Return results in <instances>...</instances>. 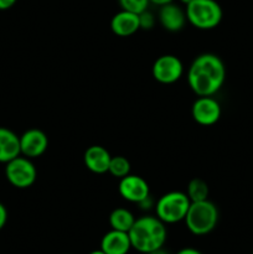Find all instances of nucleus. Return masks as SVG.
I'll return each mask as SVG.
<instances>
[{
	"instance_id": "f257e3e1",
	"label": "nucleus",
	"mask_w": 253,
	"mask_h": 254,
	"mask_svg": "<svg viewBox=\"0 0 253 254\" xmlns=\"http://www.w3.org/2000/svg\"><path fill=\"white\" fill-rule=\"evenodd\" d=\"M225 79V64L213 54L200 55L189 67V87L197 97H212L220 91Z\"/></svg>"
},
{
	"instance_id": "f03ea898",
	"label": "nucleus",
	"mask_w": 253,
	"mask_h": 254,
	"mask_svg": "<svg viewBox=\"0 0 253 254\" xmlns=\"http://www.w3.org/2000/svg\"><path fill=\"white\" fill-rule=\"evenodd\" d=\"M131 248L143 254L163 248L168 238L165 223L156 216H143L136 218L128 232Z\"/></svg>"
},
{
	"instance_id": "7ed1b4c3",
	"label": "nucleus",
	"mask_w": 253,
	"mask_h": 254,
	"mask_svg": "<svg viewBox=\"0 0 253 254\" xmlns=\"http://www.w3.org/2000/svg\"><path fill=\"white\" fill-rule=\"evenodd\" d=\"M188 230L195 236L208 235L215 230L218 222V210L212 201L203 200L191 202L185 216Z\"/></svg>"
},
{
	"instance_id": "20e7f679",
	"label": "nucleus",
	"mask_w": 253,
	"mask_h": 254,
	"mask_svg": "<svg viewBox=\"0 0 253 254\" xmlns=\"http://www.w3.org/2000/svg\"><path fill=\"white\" fill-rule=\"evenodd\" d=\"M186 20L198 30H212L220 25L223 12L216 0H193L186 5Z\"/></svg>"
},
{
	"instance_id": "39448f33",
	"label": "nucleus",
	"mask_w": 253,
	"mask_h": 254,
	"mask_svg": "<svg viewBox=\"0 0 253 254\" xmlns=\"http://www.w3.org/2000/svg\"><path fill=\"white\" fill-rule=\"evenodd\" d=\"M191 201L186 192L170 191L161 196L155 205L156 217L165 225H173L185 220Z\"/></svg>"
},
{
	"instance_id": "423d86ee",
	"label": "nucleus",
	"mask_w": 253,
	"mask_h": 254,
	"mask_svg": "<svg viewBox=\"0 0 253 254\" xmlns=\"http://www.w3.org/2000/svg\"><path fill=\"white\" fill-rule=\"evenodd\" d=\"M5 176L7 181L16 189H27L35 184L37 170L31 159L19 155L5 166Z\"/></svg>"
},
{
	"instance_id": "0eeeda50",
	"label": "nucleus",
	"mask_w": 253,
	"mask_h": 254,
	"mask_svg": "<svg viewBox=\"0 0 253 254\" xmlns=\"http://www.w3.org/2000/svg\"><path fill=\"white\" fill-rule=\"evenodd\" d=\"M151 73L155 81L163 84L178 82L184 73V64L175 55H163L158 57L151 67Z\"/></svg>"
},
{
	"instance_id": "6e6552de",
	"label": "nucleus",
	"mask_w": 253,
	"mask_h": 254,
	"mask_svg": "<svg viewBox=\"0 0 253 254\" xmlns=\"http://www.w3.org/2000/svg\"><path fill=\"white\" fill-rule=\"evenodd\" d=\"M118 191L119 195L126 201L139 205L150 197V188L145 179L131 174L121 179Z\"/></svg>"
},
{
	"instance_id": "1a4fd4ad",
	"label": "nucleus",
	"mask_w": 253,
	"mask_h": 254,
	"mask_svg": "<svg viewBox=\"0 0 253 254\" xmlns=\"http://www.w3.org/2000/svg\"><path fill=\"white\" fill-rule=\"evenodd\" d=\"M221 106L213 97H198L191 107L193 121L202 127H210L221 118Z\"/></svg>"
},
{
	"instance_id": "9d476101",
	"label": "nucleus",
	"mask_w": 253,
	"mask_h": 254,
	"mask_svg": "<svg viewBox=\"0 0 253 254\" xmlns=\"http://www.w3.org/2000/svg\"><path fill=\"white\" fill-rule=\"evenodd\" d=\"M49 148V138L40 129H29L20 136V153L29 159H35L45 154Z\"/></svg>"
},
{
	"instance_id": "9b49d317",
	"label": "nucleus",
	"mask_w": 253,
	"mask_h": 254,
	"mask_svg": "<svg viewBox=\"0 0 253 254\" xmlns=\"http://www.w3.org/2000/svg\"><path fill=\"white\" fill-rule=\"evenodd\" d=\"M158 19L161 26L170 32H178L183 30L185 22L188 21L185 11L174 2H169L160 6Z\"/></svg>"
},
{
	"instance_id": "f8f14e48",
	"label": "nucleus",
	"mask_w": 253,
	"mask_h": 254,
	"mask_svg": "<svg viewBox=\"0 0 253 254\" xmlns=\"http://www.w3.org/2000/svg\"><path fill=\"white\" fill-rule=\"evenodd\" d=\"M111 159L112 155L104 146L92 145L84 151L83 163L91 173L102 175L108 173Z\"/></svg>"
},
{
	"instance_id": "ddd939ff",
	"label": "nucleus",
	"mask_w": 253,
	"mask_h": 254,
	"mask_svg": "<svg viewBox=\"0 0 253 254\" xmlns=\"http://www.w3.org/2000/svg\"><path fill=\"white\" fill-rule=\"evenodd\" d=\"M111 30L114 35L121 37H128L140 30L139 15L134 12L121 10L111 20Z\"/></svg>"
},
{
	"instance_id": "4468645a",
	"label": "nucleus",
	"mask_w": 253,
	"mask_h": 254,
	"mask_svg": "<svg viewBox=\"0 0 253 254\" xmlns=\"http://www.w3.org/2000/svg\"><path fill=\"white\" fill-rule=\"evenodd\" d=\"M101 250L106 254H128L131 250L128 232L111 230L101 241Z\"/></svg>"
},
{
	"instance_id": "2eb2a0df",
	"label": "nucleus",
	"mask_w": 253,
	"mask_h": 254,
	"mask_svg": "<svg viewBox=\"0 0 253 254\" xmlns=\"http://www.w3.org/2000/svg\"><path fill=\"white\" fill-rule=\"evenodd\" d=\"M19 155H21L20 136L10 129L0 127V163L6 164Z\"/></svg>"
},
{
	"instance_id": "dca6fc26",
	"label": "nucleus",
	"mask_w": 253,
	"mask_h": 254,
	"mask_svg": "<svg viewBox=\"0 0 253 254\" xmlns=\"http://www.w3.org/2000/svg\"><path fill=\"white\" fill-rule=\"evenodd\" d=\"M136 218L134 217L133 213L123 207L116 208L109 215V225L112 230L122 231V232H129Z\"/></svg>"
},
{
	"instance_id": "f3484780",
	"label": "nucleus",
	"mask_w": 253,
	"mask_h": 254,
	"mask_svg": "<svg viewBox=\"0 0 253 254\" xmlns=\"http://www.w3.org/2000/svg\"><path fill=\"white\" fill-rule=\"evenodd\" d=\"M208 185L202 179H192L188 185L186 195L189 196L191 202H197L208 198Z\"/></svg>"
},
{
	"instance_id": "a211bd4d",
	"label": "nucleus",
	"mask_w": 253,
	"mask_h": 254,
	"mask_svg": "<svg viewBox=\"0 0 253 254\" xmlns=\"http://www.w3.org/2000/svg\"><path fill=\"white\" fill-rule=\"evenodd\" d=\"M108 173L117 179H123L124 176L130 174V163L124 156H112L111 164H109Z\"/></svg>"
},
{
	"instance_id": "6ab92c4d",
	"label": "nucleus",
	"mask_w": 253,
	"mask_h": 254,
	"mask_svg": "<svg viewBox=\"0 0 253 254\" xmlns=\"http://www.w3.org/2000/svg\"><path fill=\"white\" fill-rule=\"evenodd\" d=\"M119 5H121L122 10H126V11L134 12V14H140V12L148 10L149 0H118Z\"/></svg>"
},
{
	"instance_id": "aec40b11",
	"label": "nucleus",
	"mask_w": 253,
	"mask_h": 254,
	"mask_svg": "<svg viewBox=\"0 0 253 254\" xmlns=\"http://www.w3.org/2000/svg\"><path fill=\"white\" fill-rule=\"evenodd\" d=\"M139 25H140V29L143 30L153 29L154 25H155V16L153 15V12L148 11V10L140 12L139 14Z\"/></svg>"
},
{
	"instance_id": "412c9836",
	"label": "nucleus",
	"mask_w": 253,
	"mask_h": 254,
	"mask_svg": "<svg viewBox=\"0 0 253 254\" xmlns=\"http://www.w3.org/2000/svg\"><path fill=\"white\" fill-rule=\"evenodd\" d=\"M7 221V210L1 202H0V231L4 228V226L6 225Z\"/></svg>"
},
{
	"instance_id": "4be33fe9",
	"label": "nucleus",
	"mask_w": 253,
	"mask_h": 254,
	"mask_svg": "<svg viewBox=\"0 0 253 254\" xmlns=\"http://www.w3.org/2000/svg\"><path fill=\"white\" fill-rule=\"evenodd\" d=\"M17 0H0V10H7L16 4Z\"/></svg>"
},
{
	"instance_id": "5701e85b",
	"label": "nucleus",
	"mask_w": 253,
	"mask_h": 254,
	"mask_svg": "<svg viewBox=\"0 0 253 254\" xmlns=\"http://www.w3.org/2000/svg\"><path fill=\"white\" fill-rule=\"evenodd\" d=\"M176 254H202L200 251L195 250V248H183V250L179 251Z\"/></svg>"
},
{
	"instance_id": "b1692460",
	"label": "nucleus",
	"mask_w": 253,
	"mask_h": 254,
	"mask_svg": "<svg viewBox=\"0 0 253 254\" xmlns=\"http://www.w3.org/2000/svg\"><path fill=\"white\" fill-rule=\"evenodd\" d=\"M150 2H153V4L158 5V6H163V5L165 4H169V2H173V0H149Z\"/></svg>"
},
{
	"instance_id": "393cba45",
	"label": "nucleus",
	"mask_w": 253,
	"mask_h": 254,
	"mask_svg": "<svg viewBox=\"0 0 253 254\" xmlns=\"http://www.w3.org/2000/svg\"><path fill=\"white\" fill-rule=\"evenodd\" d=\"M148 254H168V253H166L165 251H164V248H159V250L153 251V252H150V253H148Z\"/></svg>"
},
{
	"instance_id": "a878e982",
	"label": "nucleus",
	"mask_w": 253,
	"mask_h": 254,
	"mask_svg": "<svg viewBox=\"0 0 253 254\" xmlns=\"http://www.w3.org/2000/svg\"><path fill=\"white\" fill-rule=\"evenodd\" d=\"M88 254H106L103 252V251L101 250V248H99V250H96V251H92L91 253H88Z\"/></svg>"
},
{
	"instance_id": "bb28decb",
	"label": "nucleus",
	"mask_w": 253,
	"mask_h": 254,
	"mask_svg": "<svg viewBox=\"0 0 253 254\" xmlns=\"http://www.w3.org/2000/svg\"><path fill=\"white\" fill-rule=\"evenodd\" d=\"M191 1H193V0H180V2H183L184 5H189Z\"/></svg>"
},
{
	"instance_id": "cd10ccee",
	"label": "nucleus",
	"mask_w": 253,
	"mask_h": 254,
	"mask_svg": "<svg viewBox=\"0 0 253 254\" xmlns=\"http://www.w3.org/2000/svg\"><path fill=\"white\" fill-rule=\"evenodd\" d=\"M252 254H253V251H252Z\"/></svg>"
}]
</instances>
